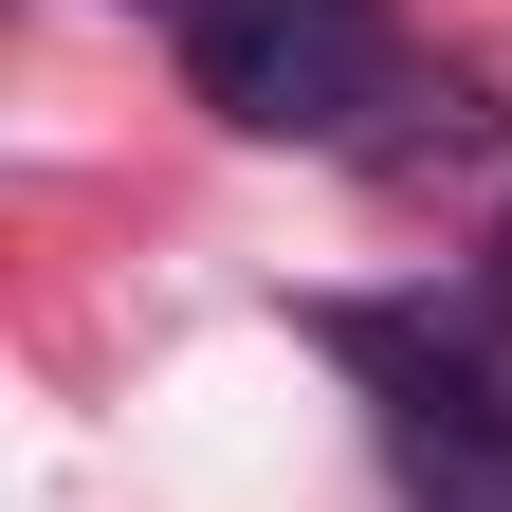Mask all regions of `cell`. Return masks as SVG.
<instances>
[{
  "label": "cell",
  "mask_w": 512,
  "mask_h": 512,
  "mask_svg": "<svg viewBox=\"0 0 512 512\" xmlns=\"http://www.w3.org/2000/svg\"><path fill=\"white\" fill-rule=\"evenodd\" d=\"M183 74H202V110L256 128V147H348V128L403 92L384 74V0H202V19H183Z\"/></svg>",
  "instance_id": "1"
},
{
  "label": "cell",
  "mask_w": 512,
  "mask_h": 512,
  "mask_svg": "<svg viewBox=\"0 0 512 512\" xmlns=\"http://www.w3.org/2000/svg\"><path fill=\"white\" fill-rule=\"evenodd\" d=\"M384 458H403L421 512H512V384H494V403H421V421H384Z\"/></svg>",
  "instance_id": "2"
},
{
  "label": "cell",
  "mask_w": 512,
  "mask_h": 512,
  "mask_svg": "<svg viewBox=\"0 0 512 512\" xmlns=\"http://www.w3.org/2000/svg\"><path fill=\"white\" fill-rule=\"evenodd\" d=\"M476 311H494V330H512V238H494V275H476Z\"/></svg>",
  "instance_id": "3"
}]
</instances>
